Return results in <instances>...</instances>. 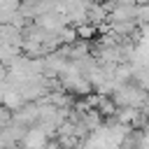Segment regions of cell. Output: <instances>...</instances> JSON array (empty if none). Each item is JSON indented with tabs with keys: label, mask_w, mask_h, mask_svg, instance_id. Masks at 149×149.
<instances>
[{
	"label": "cell",
	"mask_w": 149,
	"mask_h": 149,
	"mask_svg": "<svg viewBox=\"0 0 149 149\" xmlns=\"http://www.w3.org/2000/svg\"><path fill=\"white\" fill-rule=\"evenodd\" d=\"M147 98H149V91L142 88L135 79H130L126 84H119L114 88V93H112V100L119 107H144Z\"/></svg>",
	"instance_id": "obj_1"
},
{
	"label": "cell",
	"mask_w": 149,
	"mask_h": 149,
	"mask_svg": "<svg viewBox=\"0 0 149 149\" xmlns=\"http://www.w3.org/2000/svg\"><path fill=\"white\" fill-rule=\"evenodd\" d=\"M0 37H2V44H12V47H21V49H23L26 37H23V30H21V28H16V26H12V23H2Z\"/></svg>",
	"instance_id": "obj_5"
},
{
	"label": "cell",
	"mask_w": 149,
	"mask_h": 149,
	"mask_svg": "<svg viewBox=\"0 0 149 149\" xmlns=\"http://www.w3.org/2000/svg\"><path fill=\"white\" fill-rule=\"evenodd\" d=\"M35 23H37V26H42L44 30H49V33H61L63 28H68V26H70V19H68L63 12H49V14L37 16V19H35Z\"/></svg>",
	"instance_id": "obj_2"
},
{
	"label": "cell",
	"mask_w": 149,
	"mask_h": 149,
	"mask_svg": "<svg viewBox=\"0 0 149 149\" xmlns=\"http://www.w3.org/2000/svg\"><path fill=\"white\" fill-rule=\"evenodd\" d=\"M123 21H137V5H121V2H116L112 7L107 23H123Z\"/></svg>",
	"instance_id": "obj_4"
},
{
	"label": "cell",
	"mask_w": 149,
	"mask_h": 149,
	"mask_svg": "<svg viewBox=\"0 0 149 149\" xmlns=\"http://www.w3.org/2000/svg\"><path fill=\"white\" fill-rule=\"evenodd\" d=\"M137 23H149V2L147 5H137Z\"/></svg>",
	"instance_id": "obj_7"
},
{
	"label": "cell",
	"mask_w": 149,
	"mask_h": 149,
	"mask_svg": "<svg viewBox=\"0 0 149 149\" xmlns=\"http://www.w3.org/2000/svg\"><path fill=\"white\" fill-rule=\"evenodd\" d=\"M49 140H51V137L47 135V130H44L42 126H33V128H28V133H26V137H23V142H21V149H40V147H44Z\"/></svg>",
	"instance_id": "obj_3"
},
{
	"label": "cell",
	"mask_w": 149,
	"mask_h": 149,
	"mask_svg": "<svg viewBox=\"0 0 149 149\" xmlns=\"http://www.w3.org/2000/svg\"><path fill=\"white\" fill-rule=\"evenodd\" d=\"M77 33H79V40H91V37H95L98 28L93 23H84V26H77Z\"/></svg>",
	"instance_id": "obj_6"
}]
</instances>
